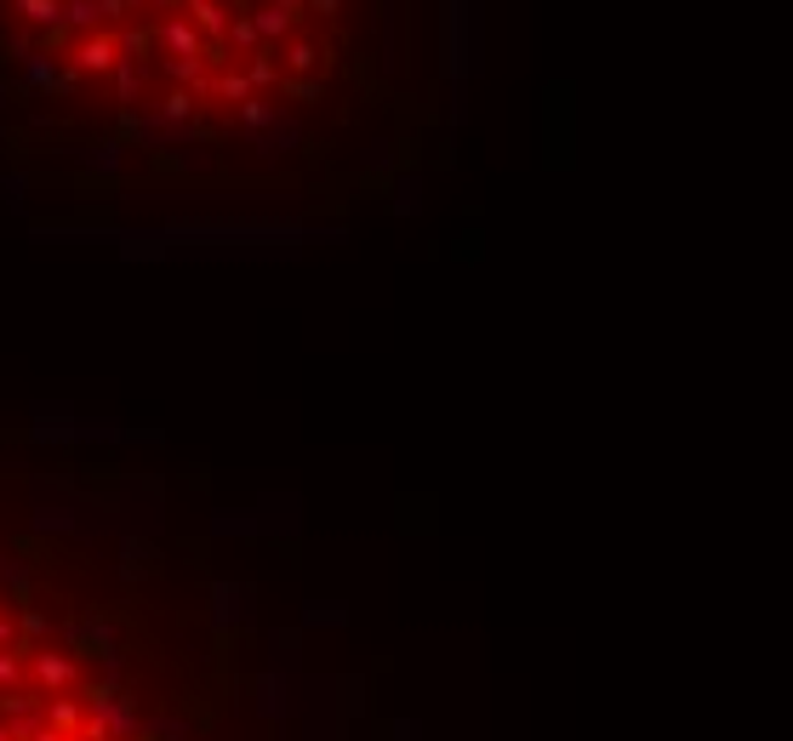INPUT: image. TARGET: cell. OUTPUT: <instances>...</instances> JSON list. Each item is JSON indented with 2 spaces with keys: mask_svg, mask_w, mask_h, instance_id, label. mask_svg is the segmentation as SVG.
<instances>
[{
  "mask_svg": "<svg viewBox=\"0 0 793 741\" xmlns=\"http://www.w3.org/2000/svg\"><path fill=\"white\" fill-rule=\"evenodd\" d=\"M0 741H194L167 651L0 565Z\"/></svg>",
  "mask_w": 793,
  "mask_h": 741,
  "instance_id": "cell-1",
  "label": "cell"
}]
</instances>
